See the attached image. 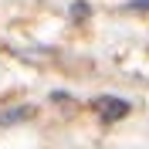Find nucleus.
Masks as SVG:
<instances>
[{
	"instance_id": "f257e3e1",
	"label": "nucleus",
	"mask_w": 149,
	"mask_h": 149,
	"mask_svg": "<svg viewBox=\"0 0 149 149\" xmlns=\"http://www.w3.org/2000/svg\"><path fill=\"white\" fill-rule=\"evenodd\" d=\"M92 109L98 112L105 122H119V119H125V115H129V102H125V98H112V95H102V98H95V102H92Z\"/></svg>"
},
{
	"instance_id": "f03ea898",
	"label": "nucleus",
	"mask_w": 149,
	"mask_h": 149,
	"mask_svg": "<svg viewBox=\"0 0 149 149\" xmlns=\"http://www.w3.org/2000/svg\"><path fill=\"white\" fill-rule=\"evenodd\" d=\"M27 115H34V109H31V105H17V109H10V112H3V115H0V125H14V122H24Z\"/></svg>"
},
{
	"instance_id": "7ed1b4c3",
	"label": "nucleus",
	"mask_w": 149,
	"mask_h": 149,
	"mask_svg": "<svg viewBox=\"0 0 149 149\" xmlns=\"http://www.w3.org/2000/svg\"><path fill=\"white\" fill-rule=\"evenodd\" d=\"M81 17H88V3L78 0V3H74V20H81Z\"/></svg>"
},
{
	"instance_id": "20e7f679",
	"label": "nucleus",
	"mask_w": 149,
	"mask_h": 149,
	"mask_svg": "<svg viewBox=\"0 0 149 149\" xmlns=\"http://www.w3.org/2000/svg\"><path fill=\"white\" fill-rule=\"evenodd\" d=\"M129 10H149V0H132Z\"/></svg>"
}]
</instances>
